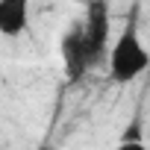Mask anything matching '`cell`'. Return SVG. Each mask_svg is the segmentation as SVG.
<instances>
[{
	"instance_id": "6da1fadb",
	"label": "cell",
	"mask_w": 150,
	"mask_h": 150,
	"mask_svg": "<svg viewBox=\"0 0 150 150\" xmlns=\"http://www.w3.org/2000/svg\"><path fill=\"white\" fill-rule=\"evenodd\" d=\"M147 68H150V50L141 41L138 18L129 15L115 44L109 47V80L118 86H127V83H135Z\"/></svg>"
},
{
	"instance_id": "7a4b0ae2",
	"label": "cell",
	"mask_w": 150,
	"mask_h": 150,
	"mask_svg": "<svg viewBox=\"0 0 150 150\" xmlns=\"http://www.w3.org/2000/svg\"><path fill=\"white\" fill-rule=\"evenodd\" d=\"M83 50L88 56V65H100L106 50H109V6L106 3H91L86 9V18L77 24Z\"/></svg>"
},
{
	"instance_id": "3957f363",
	"label": "cell",
	"mask_w": 150,
	"mask_h": 150,
	"mask_svg": "<svg viewBox=\"0 0 150 150\" xmlns=\"http://www.w3.org/2000/svg\"><path fill=\"white\" fill-rule=\"evenodd\" d=\"M62 59H65V71H68V77H71V80H80L86 71H91L77 27H71V30L62 35Z\"/></svg>"
},
{
	"instance_id": "277c9868",
	"label": "cell",
	"mask_w": 150,
	"mask_h": 150,
	"mask_svg": "<svg viewBox=\"0 0 150 150\" xmlns=\"http://www.w3.org/2000/svg\"><path fill=\"white\" fill-rule=\"evenodd\" d=\"M30 27V3L27 0H0V35L15 38Z\"/></svg>"
},
{
	"instance_id": "5b68a950",
	"label": "cell",
	"mask_w": 150,
	"mask_h": 150,
	"mask_svg": "<svg viewBox=\"0 0 150 150\" xmlns=\"http://www.w3.org/2000/svg\"><path fill=\"white\" fill-rule=\"evenodd\" d=\"M112 150H147V147H144V141H135V138H121V144H118V147H112Z\"/></svg>"
}]
</instances>
